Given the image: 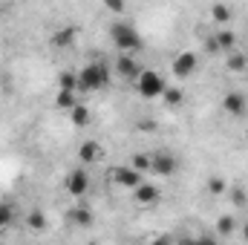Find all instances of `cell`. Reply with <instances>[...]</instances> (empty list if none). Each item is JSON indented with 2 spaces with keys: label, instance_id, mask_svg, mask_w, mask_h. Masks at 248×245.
<instances>
[{
  "label": "cell",
  "instance_id": "1",
  "mask_svg": "<svg viewBox=\"0 0 248 245\" xmlns=\"http://www.w3.org/2000/svg\"><path fill=\"white\" fill-rule=\"evenodd\" d=\"M110 84V66L104 61H90L78 72V92H98Z\"/></svg>",
  "mask_w": 248,
  "mask_h": 245
},
{
  "label": "cell",
  "instance_id": "2",
  "mask_svg": "<svg viewBox=\"0 0 248 245\" xmlns=\"http://www.w3.org/2000/svg\"><path fill=\"white\" fill-rule=\"evenodd\" d=\"M110 41H113V46L122 49V55H130V52L141 49V35L133 29V23H124V20L110 26Z\"/></svg>",
  "mask_w": 248,
  "mask_h": 245
},
{
  "label": "cell",
  "instance_id": "3",
  "mask_svg": "<svg viewBox=\"0 0 248 245\" xmlns=\"http://www.w3.org/2000/svg\"><path fill=\"white\" fill-rule=\"evenodd\" d=\"M136 87H139V95H141V98L153 101V98H162V92L168 90V81H165L156 69H141Z\"/></svg>",
  "mask_w": 248,
  "mask_h": 245
},
{
  "label": "cell",
  "instance_id": "4",
  "mask_svg": "<svg viewBox=\"0 0 248 245\" xmlns=\"http://www.w3.org/2000/svg\"><path fill=\"white\" fill-rule=\"evenodd\" d=\"M196 66H199V55L190 52V49H185V52H176V55H173L170 72H173L176 78H190V75L196 72Z\"/></svg>",
  "mask_w": 248,
  "mask_h": 245
},
{
  "label": "cell",
  "instance_id": "5",
  "mask_svg": "<svg viewBox=\"0 0 248 245\" xmlns=\"http://www.w3.org/2000/svg\"><path fill=\"white\" fill-rule=\"evenodd\" d=\"M63 187H66V193H69V196H75V199L87 196V190H90V173H87L84 168L69 170V173H66V179H63Z\"/></svg>",
  "mask_w": 248,
  "mask_h": 245
},
{
  "label": "cell",
  "instance_id": "6",
  "mask_svg": "<svg viewBox=\"0 0 248 245\" xmlns=\"http://www.w3.org/2000/svg\"><path fill=\"white\" fill-rule=\"evenodd\" d=\"M110 182L119 184V187H127V190H136L139 184L144 182V176L139 170H133L130 165H119V168L110 170Z\"/></svg>",
  "mask_w": 248,
  "mask_h": 245
},
{
  "label": "cell",
  "instance_id": "7",
  "mask_svg": "<svg viewBox=\"0 0 248 245\" xmlns=\"http://www.w3.org/2000/svg\"><path fill=\"white\" fill-rule=\"evenodd\" d=\"M179 170V162H176V156L173 153H153V165H150V173H156V176H173Z\"/></svg>",
  "mask_w": 248,
  "mask_h": 245
},
{
  "label": "cell",
  "instance_id": "8",
  "mask_svg": "<svg viewBox=\"0 0 248 245\" xmlns=\"http://www.w3.org/2000/svg\"><path fill=\"white\" fill-rule=\"evenodd\" d=\"M222 110H225L228 116H234V119L246 116V113H248L246 95H243L240 90H228V92H225V98H222Z\"/></svg>",
  "mask_w": 248,
  "mask_h": 245
},
{
  "label": "cell",
  "instance_id": "9",
  "mask_svg": "<svg viewBox=\"0 0 248 245\" xmlns=\"http://www.w3.org/2000/svg\"><path fill=\"white\" fill-rule=\"evenodd\" d=\"M141 69H144V66L136 61L133 55H119V58H116V72H119L122 78H127V81H139Z\"/></svg>",
  "mask_w": 248,
  "mask_h": 245
},
{
  "label": "cell",
  "instance_id": "10",
  "mask_svg": "<svg viewBox=\"0 0 248 245\" xmlns=\"http://www.w3.org/2000/svg\"><path fill=\"white\" fill-rule=\"evenodd\" d=\"M101 159H104V147H101L98 141L87 138V141L78 147V162H84V165H95V162H101Z\"/></svg>",
  "mask_w": 248,
  "mask_h": 245
},
{
  "label": "cell",
  "instance_id": "11",
  "mask_svg": "<svg viewBox=\"0 0 248 245\" xmlns=\"http://www.w3.org/2000/svg\"><path fill=\"white\" fill-rule=\"evenodd\" d=\"M66 222L75 225V228H90L93 225V211L87 205H75V208L66 211Z\"/></svg>",
  "mask_w": 248,
  "mask_h": 245
},
{
  "label": "cell",
  "instance_id": "12",
  "mask_svg": "<svg viewBox=\"0 0 248 245\" xmlns=\"http://www.w3.org/2000/svg\"><path fill=\"white\" fill-rule=\"evenodd\" d=\"M159 196H162V193H159V187H156V184H150V182H141L136 190H133V199H136L139 205H147V208H150V205H156V202H159Z\"/></svg>",
  "mask_w": 248,
  "mask_h": 245
},
{
  "label": "cell",
  "instance_id": "13",
  "mask_svg": "<svg viewBox=\"0 0 248 245\" xmlns=\"http://www.w3.org/2000/svg\"><path fill=\"white\" fill-rule=\"evenodd\" d=\"M211 38H214V44H217V52H228V55L237 52V35H234L231 29H217Z\"/></svg>",
  "mask_w": 248,
  "mask_h": 245
},
{
  "label": "cell",
  "instance_id": "14",
  "mask_svg": "<svg viewBox=\"0 0 248 245\" xmlns=\"http://www.w3.org/2000/svg\"><path fill=\"white\" fill-rule=\"evenodd\" d=\"M75 38H78V29H75V26L58 29V32L52 35V46H58V49H69V46L75 44Z\"/></svg>",
  "mask_w": 248,
  "mask_h": 245
},
{
  "label": "cell",
  "instance_id": "15",
  "mask_svg": "<svg viewBox=\"0 0 248 245\" xmlns=\"http://www.w3.org/2000/svg\"><path fill=\"white\" fill-rule=\"evenodd\" d=\"M55 107H58V110H66V113H72V110L78 107V92L58 90V92H55Z\"/></svg>",
  "mask_w": 248,
  "mask_h": 245
},
{
  "label": "cell",
  "instance_id": "16",
  "mask_svg": "<svg viewBox=\"0 0 248 245\" xmlns=\"http://www.w3.org/2000/svg\"><path fill=\"white\" fill-rule=\"evenodd\" d=\"M150 165H153V153H133V156H130V168L139 170L141 176L150 173Z\"/></svg>",
  "mask_w": 248,
  "mask_h": 245
},
{
  "label": "cell",
  "instance_id": "17",
  "mask_svg": "<svg viewBox=\"0 0 248 245\" xmlns=\"http://www.w3.org/2000/svg\"><path fill=\"white\" fill-rule=\"evenodd\" d=\"M214 231H217V237H231V234L237 231V219H234L231 214H225V216L217 219V228H214Z\"/></svg>",
  "mask_w": 248,
  "mask_h": 245
},
{
  "label": "cell",
  "instance_id": "18",
  "mask_svg": "<svg viewBox=\"0 0 248 245\" xmlns=\"http://www.w3.org/2000/svg\"><path fill=\"white\" fill-rule=\"evenodd\" d=\"M162 101H165L168 107H179V104L185 101V92H182V87H168V90L162 92Z\"/></svg>",
  "mask_w": 248,
  "mask_h": 245
},
{
  "label": "cell",
  "instance_id": "19",
  "mask_svg": "<svg viewBox=\"0 0 248 245\" xmlns=\"http://www.w3.org/2000/svg\"><path fill=\"white\" fill-rule=\"evenodd\" d=\"M26 225H29V231H35V234H44V231H46V216H44L41 211H29V216H26Z\"/></svg>",
  "mask_w": 248,
  "mask_h": 245
},
{
  "label": "cell",
  "instance_id": "20",
  "mask_svg": "<svg viewBox=\"0 0 248 245\" xmlns=\"http://www.w3.org/2000/svg\"><path fill=\"white\" fill-rule=\"evenodd\" d=\"M69 122L75 124V127H87V124L93 122V113H90V110H87L84 104H78V107H75V110L69 113Z\"/></svg>",
  "mask_w": 248,
  "mask_h": 245
},
{
  "label": "cell",
  "instance_id": "21",
  "mask_svg": "<svg viewBox=\"0 0 248 245\" xmlns=\"http://www.w3.org/2000/svg\"><path fill=\"white\" fill-rule=\"evenodd\" d=\"M225 66H228V72H246L248 69V58L243 55V52H231L228 61H225Z\"/></svg>",
  "mask_w": 248,
  "mask_h": 245
},
{
  "label": "cell",
  "instance_id": "22",
  "mask_svg": "<svg viewBox=\"0 0 248 245\" xmlns=\"http://www.w3.org/2000/svg\"><path fill=\"white\" fill-rule=\"evenodd\" d=\"M58 84H61V90H66V92H78V72H61Z\"/></svg>",
  "mask_w": 248,
  "mask_h": 245
},
{
  "label": "cell",
  "instance_id": "23",
  "mask_svg": "<svg viewBox=\"0 0 248 245\" xmlns=\"http://www.w3.org/2000/svg\"><path fill=\"white\" fill-rule=\"evenodd\" d=\"M211 17H214L217 23H228V17H231V9H228L225 3H217V6H211Z\"/></svg>",
  "mask_w": 248,
  "mask_h": 245
},
{
  "label": "cell",
  "instance_id": "24",
  "mask_svg": "<svg viewBox=\"0 0 248 245\" xmlns=\"http://www.w3.org/2000/svg\"><path fill=\"white\" fill-rule=\"evenodd\" d=\"M15 222V208L9 202H0V228H9Z\"/></svg>",
  "mask_w": 248,
  "mask_h": 245
},
{
  "label": "cell",
  "instance_id": "25",
  "mask_svg": "<svg viewBox=\"0 0 248 245\" xmlns=\"http://www.w3.org/2000/svg\"><path fill=\"white\" fill-rule=\"evenodd\" d=\"M228 190V182L222 179V176H211L208 179V193H214V196H222Z\"/></svg>",
  "mask_w": 248,
  "mask_h": 245
},
{
  "label": "cell",
  "instance_id": "26",
  "mask_svg": "<svg viewBox=\"0 0 248 245\" xmlns=\"http://www.w3.org/2000/svg\"><path fill=\"white\" fill-rule=\"evenodd\" d=\"M193 245H219V240L214 234H202V237H193Z\"/></svg>",
  "mask_w": 248,
  "mask_h": 245
},
{
  "label": "cell",
  "instance_id": "27",
  "mask_svg": "<svg viewBox=\"0 0 248 245\" xmlns=\"http://www.w3.org/2000/svg\"><path fill=\"white\" fill-rule=\"evenodd\" d=\"M147 245H176V240H173L170 234H162V237H156V240H150Z\"/></svg>",
  "mask_w": 248,
  "mask_h": 245
},
{
  "label": "cell",
  "instance_id": "28",
  "mask_svg": "<svg viewBox=\"0 0 248 245\" xmlns=\"http://www.w3.org/2000/svg\"><path fill=\"white\" fill-rule=\"evenodd\" d=\"M139 130L141 133H153L156 130V122H139Z\"/></svg>",
  "mask_w": 248,
  "mask_h": 245
},
{
  "label": "cell",
  "instance_id": "29",
  "mask_svg": "<svg viewBox=\"0 0 248 245\" xmlns=\"http://www.w3.org/2000/svg\"><path fill=\"white\" fill-rule=\"evenodd\" d=\"M107 9H110V12H124V3H116V0H110V3H107Z\"/></svg>",
  "mask_w": 248,
  "mask_h": 245
},
{
  "label": "cell",
  "instance_id": "30",
  "mask_svg": "<svg viewBox=\"0 0 248 245\" xmlns=\"http://www.w3.org/2000/svg\"><path fill=\"white\" fill-rule=\"evenodd\" d=\"M231 196H234V202H240V205H243V202H246V193H243V190H234V193H231Z\"/></svg>",
  "mask_w": 248,
  "mask_h": 245
},
{
  "label": "cell",
  "instance_id": "31",
  "mask_svg": "<svg viewBox=\"0 0 248 245\" xmlns=\"http://www.w3.org/2000/svg\"><path fill=\"white\" fill-rule=\"evenodd\" d=\"M176 245H193V237H182V240H179Z\"/></svg>",
  "mask_w": 248,
  "mask_h": 245
},
{
  "label": "cell",
  "instance_id": "32",
  "mask_svg": "<svg viewBox=\"0 0 248 245\" xmlns=\"http://www.w3.org/2000/svg\"><path fill=\"white\" fill-rule=\"evenodd\" d=\"M240 231H243V237H246V243H248V219L243 222V228H240Z\"/></svg>",
  "mask_w": 248,
  "mask_h": 245
},
{
  "label": "cell",
  "instance_id": "33",
  "mask_svg": "<svg viewBox=\"0 0 248 245\" xmlns=\"http://www.w3.org/2000/svg\"><path fill=\"white\" fill-rule=\"evenodd\" d=\"M246 141H248V124H246Z\"/></svg>",
  "mask_w": 248,
  "mask_h": 245
},
{
  "label": "cell",
  "instance_id": "34",
  "mask_svg": "<svg viewBox=\"0 0 248 245\" xmlns=\"http://www.w3.org/2000/svg\"><path fill=\"white\" fill-rule=\"evenodd\" d=\"M0 202H3V199H0Z\"/></svg>",
  "mask_w": 248,
  "mask_h": 245
}]
</instances>
